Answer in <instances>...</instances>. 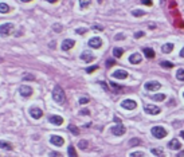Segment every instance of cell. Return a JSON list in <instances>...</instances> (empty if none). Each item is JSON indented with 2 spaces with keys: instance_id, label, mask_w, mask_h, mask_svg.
I'll return each mask as SVG.
<instances>
[{
  "instance_id": "cell-1",
  "label": "cell",
  "mask_w": 184,
  "mask_h": 157,
  "mask_svg": "<svg viewBox=\"0 0 184 157\" xmlns=\"http://www.w3.org/2000/svg\"><path fill=\"white\" fill-rule=\"evenodd\" d=\"M52 98H54V101L57 103H65L66 101V94H65L63 89H62L61 86H55L54 87V92H52Z\"/></svg>"
},
{
  "instance_id": "cell-2",
  "label": "cell",
  "mask_w": 184,
  "mask_h": 157,
  "mask_svg": "<svg viewBox=\"0 0 184 157\" xmlns=\"http://www.w3.org/2000/svg\"><path fill=\"white\" fill-rule=\"evenodd\" d=\"M14 31V24L12 23H4L0 26V36L7 38Z\"/></svg>"
},
{
  "instance_id": "cell-3",
  "label": "cell",
  "mask_w": 184,
  "mask_h": 157,
  "mask_svg": "<svg viewBox=\"0 0 184 157\" xmlns=\"http://www.w3.org/2000/svg\"><path fill=\"white\" fill-rule=\"evenodd\" d=\"M151 132H152V134H153L156 139H159V140L164 139V137L167 136V130H165L163 126H153Z\"/></svg>"
},
{
  "instance_id": "cell-4",
  "label": "cell",
  "mask_w": 184,
  "mask_h": 157,
  "mask_svg": "<svg viewBox=\"0 0 184 157\" xmlns=\"http://www.w3.org/2000/svg\"><path fill=\"white\" fill-rule=\"evenodd\" d=\"M144 112L146 113V114H159V113L161 112V109L156 105H145Z\"/></svg>"
},
{
  "instance_id": "cell-5",
  "label": "cell",
  "mask_w": 184,
  "mask_h": 157,
  "mask_svg": "<svg viewBox=\"0 0 184 157\" xmlns=\"http://www.w3.org/2000/svg\"><path fill=\"white\" fill-rule=\"evenodd\" d=\"M110 132L114 134V136H122V134H125V132H126V128L124 126V125H116V126H113L110 129Z\"/></svg>"
},
{
  "instance_id": "cell-6",
  "label": "cell",
  "mask_w": 184,
  "mask_h": 157,
  "mask_svg": "<svg viewBox=\"0 0 184 157\" xmlns=\"http://www.w3.org/2000/svg\"><path fill=\"white\" fill-rule=\"evenodd\" d=\"M121 106L124 109H128V110H133V109L137 108V102L133 101V99H125V101L121 102Z\"/></svg>"
},
{
  "instance_id": "cell-7",
  "label": "cell",
  "mask_w": 184,
  "mask_h": 157,
  "mask_svg": "<svg viewBox=\"0 0 184 157\" xmlns=\"http://www.w3.org/2000/svg\"><path fill=\"white\" fill-rule=\"evenodd\" d=\"M19 93L22 97H31L32 95V89H31L30 86H26V85H22V86L19 87Z\"/></svg>"
},
{
  "instance_id": "cell-8",
  "label": "cell",
  "mask_w": 184,
  "mask_h": 157,
  "mask_svg": "<svg viewBox=\"0 0 184 157\" xmlns=\"http://www.w3.org/2000/svg\"><path fill=\"white\" fill-rule=\"evenodd\" d=\"M89 46L92 47V48H99V47L102 46V40H101V38H98V36L92 38V39L89 40Z\"/></svg>"
},
{
  "instance_id": "cell-9",
  "label": "cell",
  "mask_w": 184,
  "mask_h": 157,
  "mask_svg": "<svg viewBox=\"0 0 184 157\" xmlns=\"http://www.w3.org/2000/svg\"><path fill=\"white\" fill-rule=\"evenodd\" d=\"M74 46H75V42H74L73 39H65L63 42H62V50H63V51H69V50H71Z\"/></svg>"
},
{
  "instance_id": "cell-10",
  "label": "cell",
  "mask_w": 184,
  "mask_h": 157,
  "mask_svg": "<svg viewBox=\"0 0 184 157\" xmlns=\"http://www.w3.org/2000/svg\"><path fill=\"white\" fill-rule=\"evenodd\" d=\"M50 142H51L52 145H55V146H62L65 144V140L62 139L61 136H55V134H54V136L50 137Z\"/></svg>"
},
{
  "instance_id": "cell-11",
  "label": "cell",
  "mask_w": 184,
  "mask_h": 157,
  "mask_svg": "<svg viewBox=\"0 0 184 157\" xmlns=\"http://www.w3.org/2000/svg\"><path fill=\"white\" fill-rule=\"evenodd\" d=\"M81 59H82L83 62H87V63H89V62L94 61V55H93L89 50H85V51L81 54Z\"/></svg>"
},
{
  "instance_id": "cell-12",
  "label": "cell",
  "mask_w": 184,
  "mask_h": 157,
  "mask_svg": "<svg viewBox=\"0 0 184 157\" xmlns=\"http://www.w3.org/2000/svg\"><path fill=\"white\" fill-rule=\"evenodd\" d=\"M30 115H31L32 118H35V120H39V118H42L43 112L40 110L39 108H31V109H30Z\"/></svg>"
},
{
  "instance_id": "cell-13",
  "label": "cell",
  "mask_w": 184,
  "mask_h": 157,
  "mask_svg": "<svg viewBox=\"0 0 184 157\" xmlns=\"http://www.w3.org/2000/svg\"><path fill=\"white\" fill-rule=\"evenodd\" d=\"M161 87V85L159 82H146L145 83V89L149 90V92H156V90H159Z\"/></svg>"
},
{
  "instance_id": "cell-14",
  "label": "cell",
  "mask_w": 184,
  "mask_h": 157,
  "mask_svg": "<svg viewBox=\"0 0 184 157\" xmlns=\"http://www.w3.org/2000/svg\"><path fill=\"white\" fill-rule=\"evenodd\" d=\"M49 121L51 122L52 125H57V126H59V125L63 124V118H62L61 115H50Z\"/></svg>"
},
{
  "instance_id": "cell-15",
  "label": "cell",
  "mask_w": 184,
  "mask_h": 157,
  "mask_svg": "<svg viewBox=\"0 0 184 157\" xmlns=\"http://www.w3.org/2000/svg\"><path fill=\"white\" fill-rule=\"evenodd\" d=\"M168 146H169V149H172V150H179L180 148H182V144H180L179 140L173 139L168 142Z\"/></svg>"
},
{
  "instance_id": "cell-16",
  "label": "cell",
  "mask_w": 184,
  "mask_h": 157,
  "mask_svg": "<svg viewBox=\"0 0 184 157\" xmlns=\"http://www.w3.org/2000/svg\"><path fill=\"white\" fill-rule=\"evenodd\" d=\"M141 61H142V56L140 54H137V52H135V54H132L129 56V62L132 65H139Z\"/></svg>"
},
{
  "instance_id": "cell-17",
  "label": "cell",
  "mask_w": 184,
  "mask_h": 157,
  "mask_svg": "<svg viewBox=\"0 0 184 157\" xmlns=\"http://www.w3.org/2000/svg\"><path fill=\"white\" fill-rule=\"evenodd\" d=\"M112 77L117 78V79H125V78L128 77V73L125 70H116L113 74H112Z\"/></svg>"
},
{
  "instance_id": "cell-18",
  "label": "cell",
  "mask_w": 184,
  "mask_h": 157,
  "mask_svg": "<svg viewBox=\"0 0 184 157\" xmlns=\"http://www.w3.org/2000/svg\"><path fill=\"white\" fill-rule=\"evenodd\" d=\"M151 153L155 155V157H165V152L161 148H152Z\"/></svg>"
},
{
  "instance_id": "cell-19",
  "label": "cell",
  "mask_w": 184,
  "mask_h": 157,
  "mask_svg": "<svg viewBox=\"0 0 184 157\" xmlns=\"http://www.w3.org/2000/svg\"><path fill=\"white\" fill-rule=\"evenodd\" d=\"M0 148L7 149V150H12V149H14V146H12V144L7 142V141H0Z\"/></svg>"
},
{
  "instance_id": "cell-20",
  "label": "cell",
  "mask_w": 184,
  "mask_h": 157,
  "mask_svg": "<svg viewBox=\"0 0 184 157\" xmlns=\"http://www.w3.org/2000/svg\"><path fill=\"white\" fill-rule=\"evenodd\" d=\"M144 55L148 59H152V58H155V51L152 48H144Z\"/></svg>"
},
{
  "instance_id": "cell-21",
  "label": "cell",
  "mask_w": 184,
  "mask_h": 157,
  "mask_svg": "<svg viewBox=\"0 0 184 157\" xmlns=\"http://www.w3.org/2000/svg\"><path fill=\"white\" fill-rule=\"evenodd\" d=\"M161 50H163V52H165V54H169V52L173 50V45H172V43H167V45L163 46V48H161Z\"/></svg>"
},
{
  "instance_id": "cell-22",
  "label": "cell",
  "mask_w": 184,
  "mask_h": 157,
  "mask_svg": "<svg viewBox=\"0 0 184 157\" xmlns=\"http://www.w3.org/2000/svg\"><path fill=\"white\" fill-rule=\"evenodd\" d=\"M151 98L153 99V101L160 102V101H164V99H165V94H163V93H160V94H155V95H152Z\"/></svg>"
},
{
  "instance_id": "cell-23",
  "label": "cell",
  "mask_w": 184,
  "mask_h": 157,
  "mask_svg": "<svg viewBox=\"0 0 184 157\" xmlns=\"http://www.w3.org/2000/svg\"><path fill=\"white\" fill-rule=\"evenodd\" d=\"M67 153H69V157H78L77 152H75V148H74L73 145H70L67 148Z\"/></svg>"
},
{
  "instance_id": "cell-24",
  "label": "cell",
  "mask_w": 184,
  "mask_h": 157,
  "mask_svg": "<svg viewBox=\"0 0 184 157\" xmlns=\"http://www.w3.org/2000/svg\"><path fill=\"white\" fill-rule=\"evenodd\" d=\"M69 132H71L74 136H79V129H78L75 125H69Z\"/></svg>"
},
{
  "instance_id": "cell-25",
  "label": "cell",
  "mask_w": 184,
  "mask_h": 157,
  "mask_svg": "<svg viewBox=\"0 0 184 157\" xmlns=\"http://www.w3.org/2000/svg\"><path fill=\"white\" fill-rule=\"evenodd\" d=\"M0 12H2V14H7V12H10L8 4H5V3H0Z\"/></svg>"
},
{
  "instance_id": "cell-26",
  "label": "cell",
  "mask_w": 184,
  "mask_h": 157,
  "mask_svg": "<svg viewBox=\"0 0 184 157\" xmlns=\"http://www.w3.org/2000/svg\"><path fill=\"white\" fill-rule=\"evenodd\" d=\"M122 54H124V50L120 48V47H116V48L113 50V55L116 56V58H120V56H122Z\"/></svg>"
},
{
  "instance_id": "cell-27",
  "label": "cell",
  "mask_w": 184,
  "mask_h": 157,
  "mask_svg": "<svg viewBox=\"0 0 184 157\" xmlns=\"http://www.w3.org/2000/svg\"><path fill=\"white\" fill-rule=\"evenodd\" d=\"M78 146H79V149L85 150V149H87V146H89V142H87L86 140H81L79 142H78Z\"/></svg>"
},
{
  "instance_id": "cell-28",
  "label": "cell",
  "mask_w": 184,
  "mask_h": 157,
  "mask_svg": "<svg viewBox=\"0 0 184 157\" xmlns=\"http://www.w3.org/2000/svg\"><path fill=\"white\" fill-rule=\"evenodd\" d=\"M90 4H92V0H79L81 8H87Z\"/></svg>"
},
{
  "instance_id": "cell-29",
  "label": "cell",
  "mask_w": 184,
  "mask_h": 157,
  "mask_svg": "<svg viewBox=\"0 0 184 157\" xmlns=\"http://www.w3.org/2000/svg\"><path fill=\"white\" fill-rule=\"evenodd\" d=\"M176 78L179 81H184V68H179L176 71Z\"/></svg>"
},
{
  "instance_id": "cell-30",
  "label": "cell",
  "mask_w": 184,
  "mask_h": 157,
  "mask_svg": "<svg viewBox=\"0 0 184 157\" xmlns=\"http://www.w3.org/2000/svg\"><path fill=\"white\" fill-rule=\"evenodd\" d=\"M110 87L114 90V93H120V92H122V87L118 86V85H116V83H113V82H110Z\"/></svg>"
},
{
  "instance_id": "cell-31",
  "label": "cell",
  "mask_w": 184,
  "mask_h": 157,
  "mask_svg": "<svg viewBox=\"0 0 184 157\" xmlns=\"http://www.w3.org/2000/svg\"><path fill=\"white\" fill-rule=\"evenodd\" d=\"M141 144V140L140 139H132V140H129V145L130 146H137V145H140Z\"/></svg>"
},
{
  "instance_id": "cell-32",
  "label": "cell",
  "mask_w": 184,
  "mask_h": 157,
  "mask_svg": "<svg viewBox=\"0 0 184 157\" xmlns=\"http://www.w3.org/2000/svg\"><path fill=\"white\" fill-rule=\"evenodd\" d=\"M132 14H133V16L139 18V16H144L145 12H144V11H141V9H135V11H133Z\"/></svg>"
},
{
  "instance_id": "cell-33",
  "label": "cell",
  "mask_w": 184,
  "mask_h": 157,
  "mask_svg": "<svg viewBox=\"0 0 184 157\" xmlns=\"http://www.w3.org/2000/svg\"><path fill=\"white\" fill-rule=\"evenodd\" d=\"M95 70H98V66L95 65V66H90V67H87L86 68V73L87 74H92V73H94Z\"/></svg>"
},
{
  "instance_id": "cell-34",
  "label": "cell",
  "mask_w": 184,
  "mask_h": 157,
  "mask_svg": "<svg viewBox=\"0 0 184 157\" xmlns=\"http://www.w3.org/2000/svg\"><path fill=\"white\" fill-rule=\"evenodd\" d=\"M129 157H145V155L144 152H133L129 155Z\"/></svg>"
},
{
  "instance_id": "cell-35",
  "label": "cell",
  "mask_w": 184,
  "mask_h": 157,
  "mask_svg": "<svg viewBox=\"0 0 184 157\" xmlns=\"http://www.w3.org/2000/svg\"><path fill=\"white\" fill-rule=\"evenodd\" d=\"M161 67H165V68H172L173 67V65L172 63H171V62H167V61H165V62H161Z\"/></svg>"
},
{
  "instance_id": "cell-36",
  "label": "cell",
  "mask_w": 184,
  "mask_h": 157,
  "mask_svg": "<svg viewBox=\"0 0 184 157\" xmlns=\"http://www.w3.org/2000/svg\"><path fill=\"white\" fill-rule=\"evenodd\" d=\"M89 102V98L87 97H82V98H79V103L81 105H85V103Z\"/></svg>"
},
{
  "instance_id": "cell-37",
  "label": "cell",
  "mask_w": 184,
  "mask_h": 157,
  "mask_svg": "<svg viewBox=\"0 0 184 157\" xmlns=\"http://www.w3.org/2000/svg\"><path fill=\"white\" fill-rule=\"evenodd\" d=\"M50 157H63L61 155V153H58V152H50Z\"/></svg>"
},
{
  "instance_id": "cell-38",
  "label": "cell",
  "mask_w": 184,
  "mask_h": 157,
  "mask_svg": "<svg viewBox=\"0 0 184 157\" xmlns=\"http://www.w3.org/2000/svg\"><path fill=\"white\" fill-rule=\"evenodd\" d=\"M54 31H55V32H61V31H62L61 24H54Z\"/></svg>"
},
{
  "instance_id": "cell-39",
  "label": "cell",
  "mask_w": 184,
  "mask_h": 157,
  "mask_svg": "<svg viewBox=\"0 0 184 157\" xmlns=\"http://www.w3.org/2000/svg\"><path fill=\"white\" fill-rule=\"evenodd\" d=\"M24 81H27V79H30V81H34L35 79V77L34 75H31V74H27V75H24V78H23Z\"/></svg>"
},
{
  "instance_id": "cell-40",
  "label": "cell",
  "mask_w": 184,
  "mask_h": 157,
  "mask_svg": "<svg viewBox=\"0 0 184 157\" xmlns=\"http://www.w3.org/2000/svg\"><path fill=\"white\" fill-rule=\"evenodd\" d=\"M124 38H125V35H124V34H117V35L114 36V39H116V40H122Z\"/></svg>"
},
{
  "instance_id": "cell-41",
  "label": "cell",
  "mask_w": 184,
  "mask_h": 157,
  "mask_svg": "<svg viewBox=\"0 0 184 157\" xmlns=\"http://www.w3.org/2000/svg\"><path fill=\"white\" fill-rule=\"evenodd\" d=\"M87 31V28H78V30H75L77 34H85Z\"/></svg>"
},
{
  "instance_id": "cell-42",
  "label": "cell",
  "mask_w": 184,
  "mask_h": 157,
  "mask_svg": "<svg viewBox=\"0 0 184 157\" xmlns=\"http://www.w3.org/2000/svg\"><path fill=\"white\" fill-rule=\"evenodd\" d=\"M114 63H116V61H113V59H108L106 66H108V67H110V66H113Z\"/></svg>"
},
{
  "instance_id": "cell-43",
  "label": "cell",
  "mask_w": 184,
  "mask_h": 157,
  "mask_svg": "<svg viewBox=\"0 0 184 157\" xmlns=\"http://www.w3.org/2000/svg\"><path fill=\"white\" fill-rule=\"evenodd\" d=\"M93 28H94V30H97V31H102V30H104V27L99 26V24H94V26H93Z\"/></svg>"
},
{
  "instance_id": "cell-44",
  "label": "cell",
  "mask_w": 184,
  "mask_h": 157,
  "mask_svg": "<svg viewBox=\"0 0 184 157\" xmlns=\"http://www.w3.org/2000/svg\"><path fill=\"white\" fill-rule=\"evenodd\" d=\"M79 114H81V115H87V114H90V112L87 110V109H83V110L79 112Z\"/></svg>"
},
{
  "instance_id": "cell-45",
  "label": "cell",
  "mask_w": 184,
  "mask_h": 157,
  "mask_svg": "<svg viewBox=\"0 0 184 157\" xmlns=\"http://www.w3.org/2000/svg\"><path fill=\"white\" fill-rule=\"evenodd\" d=\"M141 3L146 5H152V0H141Z\"/></svg>"
},
{
  "instance_id": "cell-46",
  "label": "cell",
  "mask_w": 184,
  "mask_h": 157,
  "mask_svg": "<svg viewBox=\"0 0 184 157\" xmlns=\"http://www.w3.org/2000/svg\"><path fill=\"white\" fill-rule=\"evenodd\" d=\"M141 36H144V32H137L136 34V38H141Z\"/></svg>"
},
{
  "instance_id": "cell-47",
  "label": "cell",
  "mask_w": 184,
  "mask_h": 157,
  "mask_svg": "<svg viewBox=\"0 0 184 157\" xmlns=\"http://www.w3.org/2000/svg\"><path fill=\"white\" fill-rule=\"evenodd\" d=\"M99 83H101V86L104 87L105 90H108V86H106V83H105V82H99Z\"/></svg>"
},
{
  "instance_id": "cell-48",
  "label": "cell",
  "mask_w": 184,
  "mask_h": 157,
  "mask_svg": "<svg viewBox=\"0 0 184 157\" xmlns=\"http://www.w3.org/2000/svg\"><path fill=\"white\" fill-rule=\"evenodd\" d=\"M180 56H182V58H184V47L182 48V51H180Z\"/></svg>"
},
{
  "instance_id": "cell-49",
  "label": "cell",
  "mask_w": 184,
  "mask_h": 157,
  "mask_svg": "<svg viewBox=\"0 0 184 157\" xmlns=\"http://www.w3.org/2000/svg\"><path fill=\"white\" fill-rule=\"evenodd\" d=\"M49 3H55V2H58V0H47Z\"/></svg>"
},
{
  "instance_id": "cell-50",
  "label": "cell",
  "mask_w": 184,
  "mask_h": 157,
  "mask_svg": "<svg viewBox=\"0 0 184 157\" xmlns=\"http://www.w3.org/2000/svg\"><path fill=\"white\" fill-rule=\"evenodd\" d=\"M180 136H182L183 139H184V130H183V132H180Z\"/></svg>"
},
{
  "instance_id": "cell-51",
  "label": "cell",
  "mask_w": 184,
  "mask_h": 157,
  "mask_svg": "<svg viewBox=\"0 0 184 157\" xmlns=\"http://www.w3.org/2000/svg\"><path fill=\"white\" fill-rule=\"evenodd\" d=\"M23 3H28V2H31V0H22Z\"/></svg>"
},
{
  "instance_id": "cell-52",
  "label": "cell",
  "mask_w": 184,
  "mask_h": 157,
  "mask_svg": "<svg viewBox=\"0 0 184 157\" xmlns=\"http://www.w3.org/2000/svg\"><path fill=\"white\" fill-rule=\"evenodd\" d=\"M98 2H99V3H101V2H102V0H98Z\"/></svg>"
},
{
  "instance_id": "cell-53",
  "label": "cell",
  "mask_w": 184,
  "mask_h": 157,
  "mask_svg": "<svg viewBox=\"0 0 184 157\" xmlns=\"http://www.w3.org/2000/svg\"><path fill=\"white\" fill-rule=\"evenodd\" d=\"M183 97H184V94H183Z\"/></svg>"
}]
</instances>
